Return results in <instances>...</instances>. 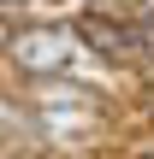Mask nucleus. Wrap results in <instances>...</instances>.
<instances>
[{"label":"nucleus","instance_id":"f257e3e1","mask_svg":"<svg viewBox=\"0 0 154 159\" xmlns=\"http://www.w3.org/2000/svg\"><path fill=\"white\" fill-rule=\"evenodd\" d=\"M83 41L95 53H107V59H125V65L148 59V35L131 30V24H119V18H83Z\"/></svg>","mask_w":154,"mask_h":159}]
</instances>
